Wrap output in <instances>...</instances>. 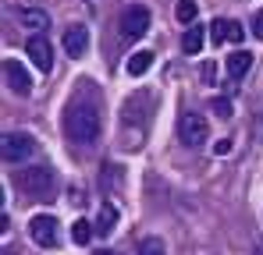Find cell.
<instances>
[{
  "label": "cell",
  "instance_id": "1",
  "mask_svg": "<svg viewBox=\"0 0 263 255\" xmlns=\"http://www.w3.org/2000/svg\"><path fill=\"white\" fill-rule=\"evenodd\" d=\"M64 131L79 145H96L100 142V114L92 103H71L64 114Z\"/></svg>",
  "mask_w": 263,
  "mask_h": 255
},
{
  "label": "cell",
  "instance_id": "2",
  "mask_svg": "<svg viewBox=\"0 0 263 255\" xmlns=\"http://www.w3.org/2000/svg\"><path fill=\"white\" fill-rule=\"evenodd\" d=\"M18 184H22V192L25 195H32V199H50L53 195V188H57V177H53V170L50 167H25L22 174H18Z\"/></svg>",
  "mask_w": 263,
  "mask_h": 255
},
{
  "label": "cell",
  "instance_id": "3",
  "mask_svg": "<svg viewBox=\"0 0 263 255\" xmlns=\"http://www.w3.org/2000/svg\"><path fill=\"white\" fill-rule=\"evenodd\" d=\"M32 153H36V138L25 135V131H7V135L0 138V156H4L7 163H25Z\"/></svg>",
  "mask_w": 263,
  "mask_h": 255
},
{
  "label": "cell",
  "instance_id": "4",
  "mask_svg": "<svg viewBox=\"0 0 263 255\" xmlns=\"http://www.w3.org/2000/svg\"><path fill=\"white\" fill-rule=\"evenodd\" d=\"M178 138H181L185 145H203V142L210 138L206 117H203V114H181V121H178Z\"/></svg>",
  "mask_w": 263,
  "mask_h": 255
},
{
  "label": "cell",
  "instance_id": "5",
  "mask_svg": "<svg viewBox=\"0 0 263 255\" xmlns=\"http://www.w3.org/2000/svg\"><path fill=\"white\" fill-rule=\"evenodd\" d=\"M146 32H149V7H142V4L125 7V14H121V36L125 39H139Z\"/></svg>",
  "mask_w": 263,
  "mask_h": 255
},
{
  "label": "cell",
  "instance_id": "6",
  "mask_svg": "<svg viewBox=\"0 0 263 255\" xmlns=\"http://www.w3.org/2000/svg\"><path fill=\"white\" fill-rule=\"evenodd\" d=\"M4 82H7V89L14 92V96H29L32 92V78H29V71H25V64L22 60H4Z\"/></svg>",
  "mask_w": 263,
  "mask_h": 255
},
{
  "label": "cell",
  "instance_id": "7",
  "mask_svg": "<svg viewBox=\"0 0 263 255\" xmlns=\"http://www.w3.org/2000/svg\"><path fill=\"white\" fill-rule=\"evenodd\" d=\"M29 234H32V241L40 245V248H57V220L53 216H32V223H29Z\"/></svg>",
  "mask_w": 263,
  "mask_h": 255
},
{
  "label": "cell",
  "instance_id": "8",
  "mask_svg": "<svg viewBox=\"0 0 263 255\" xmlns=\"http://www.w3.org/2000/svg\"><path fill=\"white\" fill-rule=\"evenodd\" d=\"M25 53L32 57V64L40 68V71H50L53 68V50H50V42L43 36H32V39L25 42Z\"/></svg>",
  "mask_w": 263,
  "mask_h": 255
},
{
  "label": "cell",
  "instance_id": "9",
  "mask_svg": "<svg viewBox=\"0 0 263 255\" xmlns=\"http://www.w3.org/2000/svg\"><path fill=\"white\" fill-rule=\"evenodd\" d=\"M210 29H214V32H210L214 42H242V39H246V29H242V22H235V18H228V22L217 18Z\"/></svg>",
  "mask_w": 263,
  "mask_h": 255
},
{
  "label": "cell",
  "instance_id": "10",
  "mask_svg": "<svg viewBox=\"0 0 263 255\" xmlns=\"http://www.w3.org/2000/svg\"><path fill=\"white\" fill-rule=\"evenodd\" d=\"M64 50H68V57H82L89 50V32L82 25H71V29L64 32Z\"/></svg>",
  "mask_w": 263,
  "mask_h": 255
},
{
  "label": "cell",
  "instance_id": "11",
  "mask_svg": "<svg viewBox=\"0 0 263 255\" xmlns=\"http://www.w3.org/2000/svg\"><path fill=\"white\" fill-rule=\"evenodd\" d=\"M224 68H228V78H235V82H238V78H242V75L253 68V53H246V50H235V53L224 60Z\"/></svg>",
  "mask_w": 263,
  "mask_h": 255
},
{
  "label": "cell",
  "instance_id": "12",
  "mask_svg": "<svg viewBox=\"0 0 263 255\" xmlns=\"http://www.w3.org/2000/svg\"><path fill=\"white\" fill-rule=\"evenodd\" d=\"M203 42H206V32H203L199 25H192V29H185V36H181V50H185L189 57H199Z\"/></svg>",
  "mask_w": 263,
  "mask_h": 255
},
{
  "label": "cell",
  "instance_id": "13",
  "mask_svg": "<svg viewBox=\"0 0 263 255\" xmlns=\"http://www.w3.org/2000/svg\"><path fill=\"white\" fill-rule=\"evenodd\" d=\"M22 25L32 29L36 36H43V29H50V14H46V11H36V7H29V11H22Z\"/></svg>",
  "mask_w": 263,
  "mask_h": 255
},
{
  "label": "cell",
  "instance_id": "14",
  "mask_svg": "<svg viewBox=\"0 0 263 255\" xmlns=\"http://www.w3.org/2000/svg\"><path fill=\"white\" fill-rule=\"evenodd\" d=\"M125 68H128V75H132V78H139V75H146V71L153 68V53H149V50H139V53H132V57H128V64H125Z\"/></svg>",
  "mask_w": 263,
  "mask_h": 255
},
{
  "label": "cell",
  "instance_id": "15",
  "mask_svg": "<svg viewBox=\"0 0 263 255\" xmlns=\"http://www.w3.org/2000/svg\"><path fill=\"white\" fill-rule=\"evenodd\" d=\"M92 234H96V227H92L89 220H75V223H71V241H75V245H89Z\"/></svg>",
  "mask_w": 263,
  "mask_h": 255
},
{
  "label": "cell",
  "instance_id": "16",
  "mask_svg": "<svg viewBox=\"0 0 263 255\" xmlns=\"http://www.w3.org/2000/svg\"><path fill=\"white\" fill-rule=\"evenodd\" d=\"M196 14H199L196 0H178V7H175V18L181 22V25H196Z\"/></svg>",
  "mask_w": 263,
  "mask_h": 255
},
{
  "label": "cell",
  "instance_id": "17",
  "mask_svg": "<svg viewBox=\"0 0 263 255\" xmlns=\"http://www.w3.org/2000/svg\"><path fill=\"white\" fill-rule=\"evenodd\" d=\"M114 223H118V209L107 202V206L100 209V220H96V234H110V230H114Z\"/></svg>",
  "mask_w": 263,
  "mask_h": 255
},
{
  "label": "cell",
  "instance_id": "18",
  "mask_svg": "<svg viewBox=\"0 0 263 255\" xmlns=\"http://www.w3.org/2000/svg\"><path fill=\"white\" fill-rule=\"evenodd\" d=\"M139 255H167V248H164L160 238H142L139 241Z\"/></svg>",
  "mask_w": 263,
  "mask_h": 255
},
{
  "label": "cell",
  "instance_id": "19",
  "mask_svg": "<svg viewBox=\"0 0 263 255\" xmlns=\"http://www.w3.org/2000/svg\"><path fill=\"white\" fill-rule=\"evenodd\" d=\"M210 110H214L217 117H231V114H235L231 99H224V96H214V99H210Z\"/></svg>",
  "mask_w": 263,
  "mask_h": 255
},
{
  "label": "cell",
  "instance_id": "20",
  "mask_svg": "<svg viewBox=\"0 0 263 255\" xmlns=\"http://www.w3.org/2000/svg\"><path fill=\"white\" fill-rule=\"evenodd\" d=\"M214 153H217V156H228V153H231V138H220L217 145H214Z\"/></svg>",
  "mask_w": 263,
  "mask_h": 255
},
{
  "label": "cell",
  "instance_id": "21",
  "mask_svg": "<svg viewBox=\"0 0 263 255\" xmlns=\"http://www.w3.org/2000/svg\"><path fill=\"white\" fill-rule=\"evenodd\" d=\"M253 32H256V39H263V11H256V18H253Z\"/></svg>",
  "mask_w": 263,
  "mask_h": 255
},
{
  "label": "cell",
  "instance_id": "22",
  "mask_svg": "<svg viewBox=\"0 0 263 255\" xmlns=\"http://www.w3.org/2000/svg\"><path fill=\"white\" fill-rule=\"evenodd\" d=\"M203 82H214V64H203Z\"/></svg>",
  "mask_w": 263,
  "mask_h": 255
},
{
  "label": "cell",
  "instance_id": "23",
  "mask_svg": "<svg viewBox=\"0 0 263 255\" xmlns=\"http://www.w3.org/2000/svg\"><path fill=\"white\" fill-rule=\"evenodd\" d=\"M92 255H118V252H110V248H100V252H92Z\"/></svg>",
  "mask_w": 263,
  "mask_h": 255
},
{
  "label": "cell",
  "instance_id": "24",
  "mask_svg": "<svg viewBox=\"0 0 263 255\" xmlns=\"http://www.w3.org/2000/svg\"><path fill=\"white\" fill-rule=\"evenodd\" d=\"M256 255H263V245H256Z\"/></svg>",
  "mask_w": 263,
  "mask_h": 255
},
{
  "label": "cell",
  "instance_id": "25",
  "mask_svg": "<svg viewBox=\"0 0 263 255\" xmlns=\"http://www.w3.org/2000/svg\"><path fill=\"white\" fill-rule=\"evenodd\" d=\"M7 255H11V252H7Z\"/></svg>",
  "mask_w": 263,
  "mask_h": 255
}]
</instances>
